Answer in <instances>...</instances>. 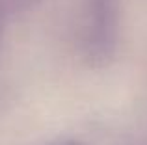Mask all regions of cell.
Returning <instances> with one entry per match:
<instances>
[{
    "mask_svg": "<svg viewBox=\"0 0 147 145\" xmlns=\"http://www.w3.org/2000/svg\"><path fill=\"white\" fill-rule=\"evenodd\" d=\"M91 45H104L110 34V17H112V0H91Z\"/></svg>",
    "mask_w": 147,
    "mask_h": 145,
    "instance_id": "obj_1",
    "label": "cell"
}]
</instances>
